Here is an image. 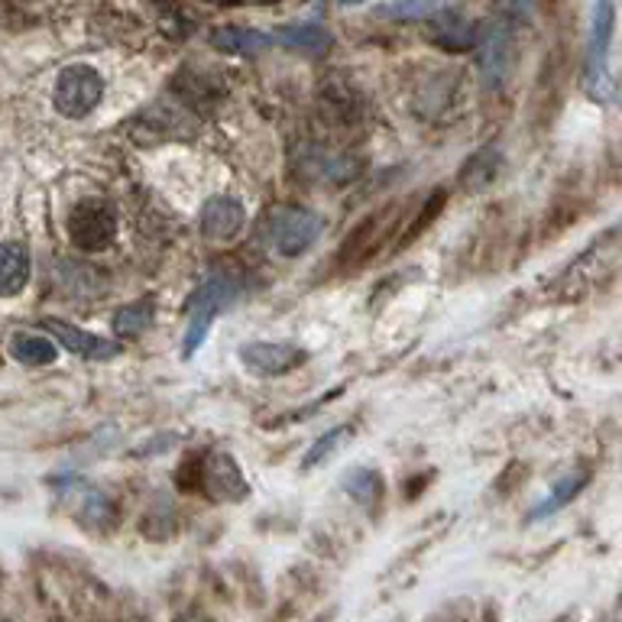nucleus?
Masks as SVG:
<instances>
[{
    "label": "nucleus",
    "instance_id": "f257e3e1",
    "mask_svg": "<svg viewBox=\"0 0 622 622\" xmlns=\"http://www.w3.org/2000/svg\"><path fill=\"white\" fill-rule=\"evenodd\" d=\"M613 33H617V7L613 0H597L584 46V75H581L584 95L597 105L613 101V69H610Z\"/></svg>",
    "mask_w": 622,
    "mask_h": 622
},
{
    "label": "nucleus",
    "instance_id": "f03ea898",
    "mask_svg": "<svg viewBox=\"0 0 622 622\" xmlns=\"http://www.w3.org/2000/svg\"><path fill=\"white\" fill-rule=\"evenodd\" d=\"M237 292H241V285L228 272H211L198 285V292L188 302V328H185V341H182V357H195L205 347L218 315L237 298Z\"/></svg>",
    "mask_w": 622,
    "mask_h": 622
},
{
    "label": "nucleus",
    "instance_id": "7ed1b4c3",
    "mask_svg": "<svg viewBox=\"0 0 622 622\" xmlns=\"http://www.w3.org/2000/svg\"><path fill=\"white\" fill-rule=\"evenodd\" d=\"M105 98V78L95 65L75 62L65 65L56 78V92H52V105L62 118L69 121H82L88 118Z\"/></svg>",
    "mask_w": 622,
    "mask_h": 622
},
{
    "label": "nucleus",
    "instance_id": "20e7f679",
    "mask_svg": "<svg viewBox=\"0 0 622 622\" xmlns=\"http://www.w3.org/2000/svg\"><path fill=\"white\" fill-rule=\"evenodd\" d=\"M69 237L85 253H101L118 241V215L105 198H85L69 215Z\"/></svg>",
    "mask_w": 622,
    "mask_h": 622
},
{
    "label": "nucleus",
    "instance_id": "39448f33",
    "mask_svg": "<svg viewBox=\"0 0 622 622\" xmlns=\"http://www.w3.org/2000/svg\"><path fill=\"white\" fill-rule=\"evenodd\" d=\"M321 234V218L308 208H276L266 221V237L285 259L302 256Z\"/></svg>",
    "mask_w": 622,
    "mask_h": 622
},
{
    "label": "nucleus",
    "instance_id": "423d86ee",
    "mask_svg": "<svg viewBox=\"0 0 622 622\" xmlns=\"http://www.w3.org/2000/svg\"><path fill=\"white\" fill-rule=\"evenodd\" d=\"M192 490H202L205 497L224 499H244L249 493L247 480L241 474V464L231 454H205L202 467H198V480L192 484Z\"/></svg>",
    "mask_w": 622,
    "mask_h": 622
},
{
    "label": "nucleus",
    "instance_id": "0eeeda50",
    "mask_svg": "<svg viewBox=\"0 0 622 622\" xmlns=\"http://www.w3.org/2000/svg\"><path fill=\"white\" fill-rule=\"evenodd\" d=\"M308 361V354L298 344L282 341H247L241 347V364L253 376H282L298 370Z\"/></svg>",
    "mask_w": 622,
    "mask_h": 622
},
{
    "label": "nucleus",
    "instance_id": "6e6552de",
    "mask_svg": "<svg viewBox=\"0 0 622 622\" xmlns=\"http://www.w3.org/2000/svg\"><path fill=\"white\" fill-rule=\"evenodd\" d=\"M46 331L56 338V344H62L69 354L82 357V361H114L121 354V344L111 341V338H101V334H92L78 325H69L62 318H46L42 321Z\"/></svg>",
    "mask_w": 622,
    "mask_h": 622
},
{
    "label": "nucleus",
    "instance_id": "1a4fd4ad",
    "mask_svg": "<svg viewBox=\"0 0 622 622\" xmlns=\"http://www.w3.org/2000/svg\"><path fill=\"white\" fill-rule=\"evenodd\" d=\"M477 62H480V72H484V82L487 88H499L509 65H512V39H509V29L502 23H487L484 29H477Z\"/></svg>",
    "mask_w": 622,
    "mask_h": 622
},
{
    "label": "nucleus",
    "instance_id": "9d476101",
    "mask_svg": "<svg viewBox=\"0 0 622 622\" xmlns=\"http://www.w3.org/2000/svg\"><path fill=\"white\" fill-rule=\"evenodd\" d=\"M244 224H247V208L234 195H215L202 208V234L208 241H218V244L234 241L244 231Z\"/></svg>",
    "mask_w": 622,
    "mask_h": 622
},
{
    "label": "nucleus",
    "instance_id": "9b49d317",
    "mask_svg": "<svg viewBox=\"0 0 622 622\" xmlns=\"http://www.w3.org/2000/svg\"><path fill=\"white\" fill-rule=\"evenodd\" d=\"M272 39L285 49L305 52V56H325L331 49V33L321 23H282L276 26Z\"/></svg>",
    "mask_w": 622,
    "mask_h": 622
},
{
    "label": "nucleus",
    "instance_id": "f8f14e48",
    "mask_svg": "<svg viewBox=\"0 0 622 622\" xmlns=\"http://www.w3.org/2000/svg\"><path fill=\"white\" fill-rule=\"evenodd\" d=\"M211 46L218 52H231V56H259L266 49L276 46L272 33H259L249 26H218L211 33Z\"/></svg>",
    "mask_w": 622,
    "mask_h": 622
},
{
    "label": "nucleus",
    "instance_id": "ddd939ff",
    "mask_svg": "<svg viewBox=\"0 0 622 622\" xmlns=\"http://www.w3.org/2000/svg\"><path fill=\"white\" fill-rule=\"evenodd\" d=\"M29 282V249L20 241L0 244V298H13Z\"/></svg>",
    "mask_w": 622,
    "mask_h": 622
},
{
    "label": "nucleus",
    "instance_id": "4468645a",
    "mask_svg": "<svg viewBox=\"0 0 622 622\" xmlns=\"http://www.w3.org/2000/svg\"><path fill=\"white\" fill-rule=\"evenodd\" d=\"M10 357L23 367H49L59 361V344L42 338V334H33V331H16L10 338Z\"/></svg>",
    "mask_w": 622,
    "mask_h": 622
},
{
    "label": "nucleus",
    "instance_id": "2eb2a0df",
    "mask_svg": "<svg viewBox=\"0 0 622 622\" xmlns=\"http://www.w3.org/2000/svg\"><path fill=\"white\" fill-rule=\"evenodd\" d=\"M431 42H438L441 49L448 52H464V49H474L477 42V26H471L464 16L458 13H444L441 20L431 23Z\"/></svg>",
    "mask_w": 622,
    "mask_h": 622
},
{
    "label": "nucleus",
    "instance_id": "dca6fc26",
    "mask_svg": "<svg viewBox=\"0 0 622 622\" xmlns=\"http://www.w3.org/2000/svg\"><path fill=\"white\" fill-rule=\"evenodd\" d=\"M587 480H590V474H571V477H561L554 487H551V493L541 499L532 512H528V522H541V519H548V515H554V512H561L571 499L577 497L584 487H587Z\"/></svg>",
    "mask_w": 622,
    "mask_h": 622
},
{
    "label": "nucleus",
    "instance_id": "f3484780",
    "mask_svg": "<svg viewBox=\"0 0 622 622\" xmlns=\"http://www.w3.org/2000/svg\"><path fill=\"white\" fill-rule=\"evenodd\" d=\"M153 321H156V302L153 298L130 302L114 315V334L118 338H139L153 328Z\"/></svg>",
    "mask_w": 622,
    "mask_h": 622
},
{
    "label": "nucleus",
    "instance_id": "a211bd4d",
    "mask_svg": "<svg viewBox=\"0 0 622 622\" xmlns=\"http://www.w3.org/2000/svg\"><path fill=\"white\" fill-rule=\"evenodd\" d=\"M344 493L354 499L357 505H364V509H376L382 493H386V487H382V477H379L376 471L357 467V471H351V474L344 477Z\"/></svg>",
    "mask_w": 622,
    "mask_h": 622
},
{
    "label": "nucleus",
    "instance_id": "6ab92c4d",
    "mask_svg": "<svg viewBox=\"0 0 622 622\" xmlns=\"http://www.w3.org/2000/svg\"><path fill=\"white\" fill-rule=\"evenodd\" d=\"M351 431H354L351 425H338V428L325 431V435H321L318 441H312V448L305 451L302 467H308V471H312V467L325 464V461H328V458H331V454H334V451H338V448L351 438Z\"/></svg>",
    "mask_w": 622,
    "mask_h": 622
},
{
    "label": "nucleus",
    "instance_id": "aec40b11",
    "mask_svg": "<svg viewBox=\"0 0 622 622\" xmlns=\"http://www.w3.org/2000/svg\"><path fill=\"white\" fill-rule=\"evenodd\" d=\"M497 162L499 156L493 149H487V153H477L474 159H471V166L464 169V185L471 182V188H480V185H487V182H493V175H497Z\"/></svg>",
    "mask_w": 622,
    "mask_h": 622
},
{
    "label": "nucleus",
    "instance_id": "412c9836",
    "mask_svg": "<svg viewBox=\"0 0 622 622\" xmlns=\"http://www.w3.org/2000/svg\"><path fill=\"white\" fill-rule=\"evenodd\" d=\"M438 10V0H399V3H389L382 7L386 16H399V20H422V16H431Z\"/></svg>",
    "mask_w": 622,
    "mask_h": 622
},
{
    "label": "nucleus",
    "instance_id": "4be33fe9",
    "mask_svg": "<svg viewBox=\"0 0 622 622\" xmlns=\"http://www.w3.org/2000/svg\"><path fill=\"white\" fill-rule=\"evenodd\" d=\"M502 3H505L512 13H519V16H528V13L535 10V3H538V0H502Z\"/></svg>",
    "mask_w": 622,
    "mask_h": 622
},
{
    "label": "nucleus",
    "instance_id": "5701e85b",
    "mask_svg": "<svg viewBox=\"0 0 622 622\" xmlns=\"http://www.w3.org/2000/svg\"><path fill=\"white\" fill-rule=\"evenodd\" d=\"M221 3H276V0H221Z\"/></svg>",
    "mask_w": 622,
    "mask_h": 622
},
{
    "label": "nucleus",
    "instance_id": "b1692460",
    "mask_svg": "<svg viewBox=\"0 0 622 622\" xmlns=\"http://www.w3.org/2000/svg\"><path fill=\"white\" fill-rule=\"evenodd\" d=\"M341 3H361V0H341Z\"/></svg>",
    "mask_w": 622,
    "mask_h": 622
}]
</instances>
